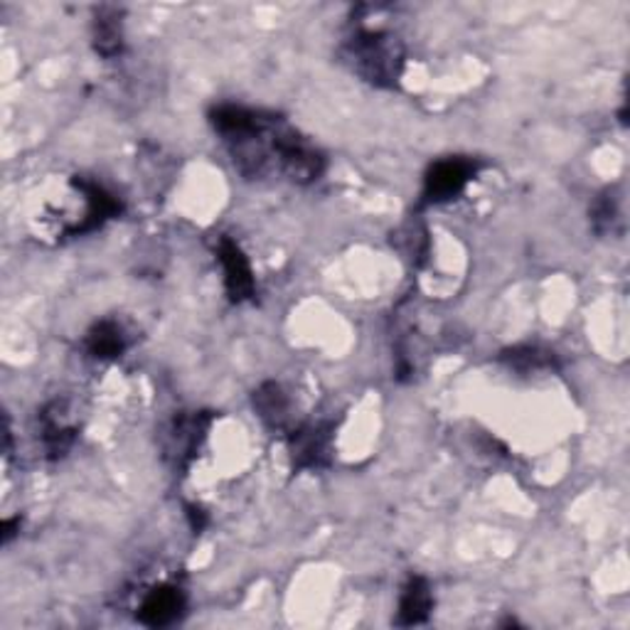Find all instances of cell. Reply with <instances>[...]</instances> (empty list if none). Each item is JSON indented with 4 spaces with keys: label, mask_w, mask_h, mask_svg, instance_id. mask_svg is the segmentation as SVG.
<instances>
[{
    "label": "cell",
    "mask_w": 630,
    "mask_h": 630,
    "mask_svg": "<svg viewBox=\"0 0 630 630\" xmlns=\"http://www.w3.org/2000/svg\"><path fill=\"white\" fill-rule=\"evenodd\" d=\"M345 62L357 77L379 89L397 87L404 72V45L387 30L357 27L343 45Z\"/></svg>",
    "instance_id": "6da1fadb"
},
{
    "label": "cell",
    "mask_w": 630,
    "mask_h": 630,
    "mask_svg": "<svg viewBox=\"0 0 630 630\" xmlns=\"http://www.w3.org/2000/svg\"><path fill=\"white\" fill-rule=\"evenodd\" d=\"M480 163L471 158H444L428 168L424 177L422 203L419 207H432L448 203L466 190V185L478 175Z\"/></svg>",
    "instance_id": "7a4b0ae2"
},
{
    "label": "cell",
    "mask_w": 630,
    "mask_h": 630,
    "mask_svg": "<svg viewBox=\"0 0 630 630\" xmlns=\"http://www.w3.org/2000/svg\"><path fill=\"white\" fill-rule=\"evenodd\" d=\"M213 414L209 412H193L180 414L173 419L165 436V454L177 471H187L190 463L195 461L199 446L205 444L209 426H213Z\"/></svg>",
    "instance_id": "3957f363"
},
{
    "label": "cell",
    "mask_w": 630,
    "mask_h": 630,
    "mask_svg": "<svg viewBox=\"0 0 630 630\" xmlns=\"http://www.w3.org/2000/svg\"><path fill=\"white\" fill-rule=\"evenodd\" d=\"M335 426L328 422L308 424L288 438V454H291L294 471H320L330 463L333 456Z\"/></svg>",
    "instance_id": "277c9868"
},
{
    "label": "cell",
    "mask_w": 630,
    "mask_h": 630,
    "mask_svg": "<svg viewBox=\"0 0 630 630\" xmlns=\"http://www.w3.org/2000/svg\"><path fill=\"white\" fill-rule=\"evenodd\" d=\"M217 259L222 264L225 272V288L227 296L232 298L234 303H244L252 301L256 294V282H254V272L249 259L244 256L242 249L229 237H219L217 242Z\"/></svg>",
    "instance_id": "5b68a950"
},
{
    "label": "cell",
    "mask_w": 630,
    "mask_h": 630,
    "mask_svg": "<svg viewBox=\"0 0 630 630\" xmlns=\"http://www.w3.org/2000/svg\"><path fill=\"white\" fill-rule=\"evenodd\" d=\"M185 611V594L177 586H156L144 596L138 606V621L148 628H165L173 626Z\"/></svg>",
    "instance_id": "8992f818"
},
{
    "label": "cell",
    "mask_w": 630,
    "mask_h": 630,
    "mask_svg": "<svg viewBox=\"0 0 630 630\" xmlns=\"http://www.w3.org/2000/svg\"><path fill=\"white\" fill-rule=\"evenodd\" d=\"M39 424H43V432H39V436H43L47 458L59 461V458H65L69 451H72V446L77 442V428L75 424H69L65 402L47 404L43 409V414H39Z\"/></svg>",
    "instance_id": "52a82bcc"
},
{
    "label": "cell",
    "mask_w": 630,
    "mask_h": 630,
    "mask_svg": "<svg viewBox=\"0 0 630 630\" xmlns=\"http://www.w3.org/2000/svg\"><path fill=\"white\" fill-rule=\"evenodd\" d=\"M434 611V594L424 576H412L399 596L397 626H422Z\"/></svg>",
    "instance_id": "ba28073f"
},
{
    "label": "cell",
    "mask_w": 630,
    "mask_h": 630,
    "mask_svg": "<svg viewBox=\"0 0 630 630\" xmlns=\"http://www.w3.org/2000/svg\"><path fill=\"white\" fill-rule=\"evenodd\" d=\"M94 49L102 57L112 59L124 53V27H122V10L118 8H99L92 25Z\"/></svg>",
    "instance_id": "9c48e42d"
},
{
    "label": "cell",
    "mask_w": 630,
    "mask_h": 630,
    "mask_svg": "<svg viewBox=\"0 0 630 630\" xmlns=\"http://www.w3.org/2000/svg\"><path fill=\"white\" fill-rule=\"evenodd\" d=\"M87 353L96 359H114L122 357L128 347V335L122 328V323L106 318L99 320V323L87 333Z\"/></svg>",
    "instance_id": "30bf717a"
},
{
    "label": "cell",
    "mask_w": 630,
    "mask_h": 630,
    "mask_svg": "<svg viewBox=\"0 0 630 630\" xmlns=\"http://www.w3.org/2000/svg\"><path fill=\"white\" fill-rule=\"evenodd\" d=\"M254 412L268 428L282 432L288 419H291V404H288V397L282 387L276 382H264L254 392Z\"/></svg>",
    "instance_id": "8fae6325"
},
{
    "label": "cell",
    "mask_w": 630,
    "mask_h": 630,
    "mask_svg": "<svg viewBox=\"0 0 630 630\" xmlns=\"http://www.w3.org/2000/svg\"><path fill=\"white\" fill-rule=\"evenodd\" d=\"M509 367H515L517 373H537V369H552L554 367V355L545 353L539 347H513L500 357Z\"/></svg>",
    "instance_id": "7c38bea8"
},
{
    "label": "cell",
    "mask_w": 630,
    "mask_h": 630,
    "mask_svg": "<svg viewBox=\"0 0 630 630\" xmlns=\"http://www.w3.org/2000/svg\"><path fill=\"white\" fill-rule=\"evenodd\" d=\"M621 222V213H618V199L611 195V190L596 197L592 207V225L598 234H614L616 225Z\"/></svg>",
    "instance_id": "4fadbf2b"
},
{
    "label": "cell",
    "mask_w": 630,
    "mask_h": 630,
    "mask_svg": "<svg viewBox=\"0 0 630 630\" xmlns=\"http://www.w3.org/2000/svg\"><path fill=\"white\" fill-rule=\"evenodd\" d=\"M187 515H190V523H193L195 532H203L205 525H207V517H205L203 509L193 505V507H187Z\"/></svg>",
    "instance_id": "5bb4252c"
}]
</instances>
